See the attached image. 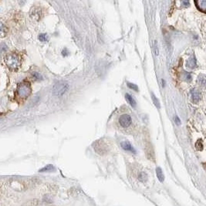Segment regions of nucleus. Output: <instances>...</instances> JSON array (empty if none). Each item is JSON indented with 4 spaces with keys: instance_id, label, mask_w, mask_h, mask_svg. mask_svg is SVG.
Instances as JSON below:
<instances>
[{
    "instance_id": "f257e3e1",
    "label": "nucleus",
    "mask_w": 206,
    "mask_h": 206,
    "mask_svg": "<svg viewBox=\"0 0 206 206\" xmlns=\"http://www.w3.org/2000/svg\"><path fill=\"white\" fill-rule=\"evenodd\" d=\"M5 63L9 69L11 70H16L21 65V59L19 55L11 53L5 57Z\"/></svg>"
},
{
    "instance_id": "f03ea898",
    "label": "nucleus",
    "mask_w": 206,
    "mask_h": 206,
    "mask_svg": "<svg viewBox=\"0 0 206 206\" xmlns=\"http://www.w3.org/2000/svg\"><path fill=\"white\" fill-rule=\"evenodd\" d=\"M31 91H32V90H31L30 83L24 81V82L20 83V85L18 86L16 92H17V96L20 99H26V97L30 96Z\"/></svg>"
},
{
    "instance_id": "7ed1b4c3",
    "label": "nucleus",
    "mask_w": 206,
    "mask_h": 206,
    "mask_svg": "<svg viewBox=\"0 0 206 206\" xmlns=\"http://www.w3.org/2000/svg\"><path fill=\"white\" fill-rule=\"evenodd\" d=\"M69 88V84L65 81H60L57 83L53 87V93L57 96H62L67 92Z\"/></svg>"
},
{
    "instance_id": "20e7f679",
    "label": "nucleus",
    "mask_w": 206,
    "mask_h": 206,
    "mask_svg": "<svg viewBox=\"0 0 206 206\" xmlns=\"http://www.w3.org/2000/svg\"><path fill=\"white\" fill-rule=\"evenodd\" d=\"M119 123L123 127H129L131 124V117L128 114H123L119 118Z\"/></svg>"
},
{
    "instance_id": "39448f33",
    "label": "nucleus",
    "mask_w": 206,
    "mask_h": 206,
    "mask_svg": "<svg viewBox=\"0 0 206 206\" xmlns=\"http://www.w3.org/2000/svg\"><path fill=\"white\" fill-rule=\"evenodd\" d=\"M121 145L122 148L125 150V151H128L132 152V153H134V154H136V151H135V149L133 147L131 144H130V142L123 141L121 142Z\"/></svg>"
},
{
    "instance_id": "423d86ee",
    "label": "nucleus",
    "mask_w": 206,
    "mask_h": 206,
    "mask_svg": "<svg viewBox=\"0 0 206 206\" xmlns=\"http://www.w3.org/2000/svg\"><path fill=\"white\" fill-rule=\"evenodd\" d=\"M191 97H192V100H193L194 102H198L201 98V95H200V93L198 90L196 89H192L191 90Z\"/></svg>"
},
{
    "instance_id": "0eeeda50",
    "label": "nucleus",
    "mask_w": 206,
    "mask_h": 206,
    "mask_svg": "<svg viewBox=\"0 0 206 206\" xmlns=\"http://www.w3.org/2000/svg\"><path fill=\"white\" fill-rule=\"evenodd\" d=\"M156 175L157 178H158V180L161 182H163L164 181V175L163 171H162V168L160 167H158L156 168Z\"/></svg>"
},
{
    "instance_id": "6e6552de",
    "label": "nucleus",
    "mask_w": 206,
    "mask_h": 206,
    "mask_svg": "<svg viewBox=\"0 0 206 206\" xmlns=\"http://www.w3.org/2000/svg\"><path fill=\"white\" fill-rule=\"evenodd\" d=\"M125 98H126L127 101L129 103L130 105H131V107H136L137 103L136 101H135V100H134V97H132V96H131L129 94H125Z\"/></svg>"
},
{
    "instance_id": "1a4fd4ad",
    "label": "nucleus",
    "mask_w": 206,
    "mask_h": 206,
    "mask_svg": "<svg viewBox=\"0 0 206 206\" xmlns=\"http://www.w3.org/2000/svg\"><path fill=\"white\" fill-rule=\"evenodd\" d=\"M187 67H188L191 69H193L196 67V62H195V60L194 57H191L189 59V60L187 63Z\"/></svg>"
},
{
    "instance_id": "9d476101",
    "label": "nucleus",
    "mask_w": 206,
    "mask_h": 206,
    "mask_svg": "<svg viewBox=\"0 0 206 206\" xmlns=\"http://www.w3.org/2000/svg\"><path fill=\"white\" fill-rule=\"evenodd\" d=\"M6 34V28L3 23L0 21V38H3Z\"/></svg>"
},
{
    "instance_id": "9b49d317",
    "label": "nucleus",
    "mask_w": 206,
    "mask_h": 206,
    "mask_svg": "<svg viewBox=\"0 0 206 206\" xmlns=\"http://www.w3.org/2000/svg\"><path fill=\"white\" fill-rule=\"evenodd\" d=\"M40 205V202L37 200H32V201H27L26 203L24 204L23 206H39Z\"/></svg>"
},
{
    "instance_id": "f8f14e48",
    "label": "nucleus",
    "mask_w": 206,
    "mask_h": 206,
    "mask_svg": "<svg viewBox=\"0 0 206 206\" xmlns=\"http://www.w3.org/2000/svg\"><path fill=\"white\" fill-rule=\"evenodd\" d=\"M138 179L139 181H141V182H145L147 180V175L146 173L144 172H141L138 175Z\"/></svg>"
},
{
    "instance_id": "ddd939ff",
    "label": "nucleus",
    "mask_w": 206,
    "mask_h": 206,
    "mask_svg": "<svg viewBox=\"0 0 206 206\" xmlns=\"http://www.w3.org/2000/svg\"><path fill=\"white\" fill-rule=\"evenodd\" d=\"M151 97H152V100H153V103H154V104L155 105V107L159 109V108L161 107V105H160V102H159L158 99L154 96V94L153 93L151 94Z\"/></svg>"
},
{
    "instance_id": "4468645a",
    "label": "nucleus",
    "mask_w": 206,
    "mask_h": 206,
    "mask_svg": "<svg viewBox=\"0 0 206 206\" xmlns=\"http://www.w3.org/2000/svg\"><path fill=\"white\" fill-rule=\"evenodd\" d=\"M54 170V167L50 164V165H47V166L44 167L43 168H42L41 170H40V172H45V171H52Z\"/></svg>"
},
{
    "instance_id": "2eb2a0df",
    "label": "nucleus",
    "mask_w": 206,
    "mask_h": 206,
    "mask_svg": "<svg viewBox=\"0 0 206 206\" xmlns=\"http://www.w3.org/2000/svg\"><path fill=\"white\" fill-rule=\"evenodd\" d=\"M195 147L197 148L198 151H201L203 149V144H202V141L201 140H199L195 144Z\"/></svg>"
},
{
    "instance_id": "dca6fc26",
    "label": "nucleus",
    "mask_w": 206,
    "mask_h": 206,
    "mask_svg": "<svg viewBox=\"0 0 206 206\" xmlns=\"http://www.w3.org/2000/svg\"><path fill=\"white\" fill-rule=\"evenodd\" d=\"M39 40H40L41 42H46V41H47V40H48L47 35H46V34H45V33L40 34V35L39 36Z\"/></svg>"
},
{
    "instance_id": "f3484780",
    "label": "nucleus",
    "mask_w": 206,
    "mask_h": 206,
    "mask_svg": "<svg viewBox=\"0 0 206 206\" xmlns=\"http://www.w3.org/2000/svg\"><path fill=\"white\" fill-rule=\"evenodd\" d=\"M127 86H128V87H129L130 89L134 90H135V91H138V90H139V89H138V87H137V85L134 84V83H127Z\"/></svg>"
},
{
    "instance_id": "a211bd4d",
    "label": "nucleus",
    "mask_w": 206,
    "mask_h": 206,
    "mask_svg": "<svg viewBox=\"0 0 206 206\" xmlns=\"http://www.w3.org/2000/svg\"><path fill=\"white\" fill-rule=\"evenodd\" d=\"M198 4H200L201 5V6L200 7H198L200 10H201V7H203L204 9V11H205V8H206V1H199V2H196Z\"/></svg>"
},
{
    "instance_id": "6ab92c4d",
    "label": "nucleus",
    "mask_w": 206,
    "mask_h": 206,
    "mask_svg": "<svg viewBox=\"0 0 206 206\" xmlns=\"http://www.w3.org/2000/svg\"><path fill=\"white\" fill-rule=\"evenodd\" d=\"M154 53H155V55L156 56H158L159 53V50H158V42L157 41H154Z\"/></svg>"
},
{
    "instance_id": "aec40b11",
    "label": "nucleus",
    "mask_w": 206,
    "mask_h": 206,
    "mask_svg": "<svg viewBox=\"0 0 206 206\" xmlns=\"http://www.w3.org/2000/svg\"><path fill=\"white\" fill-rule=\"evenodd\" d=\"M32 76H33V77H35L36 79H42V77H41V75H40V73H34L32 74Z\"/></svg>"
},
{
    "instance_id": "412c9836",
    "label": "nucleus",
    "mask_w": 206,
    "mask_h": 206,
    "mask_svg": "<svg viewBox=\"0 0 206 206\" xmlns=\"http://www.w3.org/2000/svg\"><path fill=\"white\" fill-rule=\"evenodd\" d=\"M174 121H175V124H176L177 125H180V124H181V121L179 119V117H177V116L174 117Z\"/></svg>"
},
{
    "instance_id": "4be33fe9",
    "label": "nucleus",
    "mask_w": 206,
    "mask_h": 206,
    "mask_svg": "<svg viewBox=\"0 0 206 206\" xmlns=\"http://www.w3.org/2000/svg\"><path fill=\"white\" fill-rule=\"evenodd\" d=\"M191 79V74H190V73H186V79H188V80H190Z\"/></svg>"
},
{
    "instance_id": "5701e85b",
    "label": "nucleus",
    "mask_w": 206,
    "mask_h": 206,
    "mask_svg": "<svg viewBox=\"0 0 206 206\" xmlns=\"http://www.w3.org/2000/svg\"><path fill=\"white\" fill-rule=\"evenodd\" d=\"M62 53H63V55H64V56H67V53H68L67 52V49H65V50H63V51Z\"/></svg>"
},
{
    "instance_id": "b1692460",
    "label": "nucleus",
    "mask_w": 206,
    "mask_h": 206,
    "mask_svg": "<svg viewBox=\"0 0 206 206\" xmlns=\"http://www.w3.org/2000/svg\"><path fill=\"white\" fill-rule=\"evenodd\" d=\"M182 3H184V5H186V6H188V5H189V2H186V1H183V2H182Z\"/></svg>"
},
{
    "instance_id": "393cba45",
    "label": "nucleus",
    "mask_w": 206,
    "mask_h": 206,
    "mask_svg": "<svg viewBox=\"0 0 206 206\" xmlns=\"http://www.w3.org/2000/svg\"><path fill=\"white\" fill-rule=\"evenodd\" d=\"M162 85H163V87L165 86V81H164V79H162Z\"/></svg>"
}]
</instances>
